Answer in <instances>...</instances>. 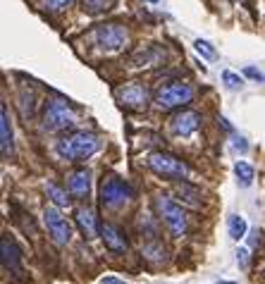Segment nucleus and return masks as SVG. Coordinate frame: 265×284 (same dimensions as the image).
Instances as JSON below:
<instances>
[{
  "label": "nucleus",
  "instance_id": "1",
  "mask_svg": "<svg viewBox=\"0 0 265 284\" xmlns=\"http://www.w3.org/2000/svg\"><path fill=\"white\" fill-rule=\"evenodd\" d=\"M96 151H98V139L86 131L72 134L57 143V155L65 160H84L88 155H93Z\"/></svg>",
  "mask_w": 265,
  "mask_h": 284
},
{
  "label": "nucleus",
  "instance_id": "2",
  "mask_svg": "<svg viewBox=\"0 0 265 284\" xmlns=\"http://www.w3.org/2000/svg\"><path fill=\"white\" fill-rule=\"evenodd\" d=\"M77 122V112L72 110V105L65 98H53L48 101V105L43 110V122L41 127L46 131H62Z\"/></svg>",
  "mask_w": 265,
  "mask_h": 284
},
{
  "label": "nucleus",
  "instance_id": "3",
  "mask_svg": "<svg viewBox=\"0 0 265 284\" xmlns=\"http://www.w3.org/2000/svg\"><path fill=\"white\" fill-rule=\"evenodd\" d=\"M191 101H194V89L184 81H170L156 96V105L160 110H175V107L189 105Z\"/></svg>",
  "mask_w": 265,
  "mask_h": 284
},
{
  "label": "nucleus",
  "instance_id": "4",
  "mask_svg": "<svg viewBox=\"0 0 265 284\" xmlns=\"http://www.w3.org/2000/svg\"><path fill=\"white\" fill-rule=\"evenodd\" d=\"M156 208H158L160 217L165 220V225H167V230H170L172 236H182L186 232V215L182 210V206L175 203L170 196L165 194L156 196Z\"/></svg>",
  "mask_w": 265,
  "mask_h": 284
},
{
  "label": "nucleus",
  "instance_id": "5",
  "mask_svg": "<svg viewBox=\"0 0 265 284\" xmlns=\"http://www.w3.org/2000/svg\"><path fill=\"white\" fill-rule=\"evenodd\" d=\"M148 167L165 179H186L189 177V165L170 153H153L148 158Z\"/></svg>",
  "mask_w": 265,
  "mask_h": 284
},
{
  "label": "nucleus",
  "instance_id": "6",
  "mask_svg": "<svg viewBox=\"0 0 265 284\" xmlns=\"http://www.w3.org/2000/svg\"><path fill=\"white\" fill-rule=\"evenodd\" d=\"M129 198H132V189L117 175H107L101 181V203L106 208H120Z\"/></svg>",
  "mask_w": 265,
  "mask_h": 284
},
{
  "label": "nucleus",
  "instance_id": "7",
  "mask_svg": "<svg viewBox=\"0 0 265 284\" xmlns=\"http://www.w3.org/2000/svg\"><path fill=\"white\" fill-rule=\"evenodd\" d=\"M93 36H96V43L101 48H106V51H120V48H124L129 43V31L124 29L122 24H117V22L101 24L93 31Z\"/></svg>",
  "mask_w": 265,
  "mask_h": 284
},
{
  "label": "nucleus",
  "instance_id": "8",
  "mask_svg": "<svg viewBox=\"0 0 265 284\" xmlns=\"http://www.w3.org/2000/svg\"><path fill=\"white\" fill-rule=\"evenodd\" d=\"M43 222H46V227H48L51 239H53L57 246L70 244L72 227H70V222H67V220L60 215V210H57V208H46V213H43Z\"/></svg>",
  "mask_w": 265,
  "mask_h": 284
},
{
  "label": "nucleus",
  "instance_id": "9",
  "mask_svg": "<svg viewBox=\"0 0 265 284\" xmlns=\"http://www.w3.org/2000/svg\"><path fill=\"white\" fill-rule=\"evenodd\" d=\"M117 98H120V103L127 107H132V110H141V107L148 105V89L143 86V84H136V81H132V84H127L122 89H117Z\"/></svg>",
  "mask_w": 265,
  "mask_h": 284
},
{
  "label": "nucleus",
  "instance_id": "10",
  "mask_svg": "<svg viewBox=\"0 0 265 284\" xmlns=\"http://www.w3.org/2000/svg\"><path fill=\"white\" fill-rule=\"evenodd\" d=\"M198 127H201V115L194 110H184L172 117V131L177 136H191Z\"/></svg>",
  "mask_w": 265,
  "mask_h": 284
},
{
  "label": "nucleus",
  "instance_id": "11",
  "mask_svg": "<svg viewBox=\"0 0 265 284\" xmlns=\"http://www.w3.org/2000/svg\"><path fill=\"white\" fill-rule=\"evenodd\" d=\"M0 251H2V267L10 270V272H15V275H22L24 272L22 270V253H19V249L7 236L0 239Z\"/></svg>",
  "mask_w": 265,
  "mask_h": 284
},
{
  "label": "nucleus",
  "instance_id": "12",
  "mask_svg": "<svg viewBox=\"0 0 265 284\" xmlns=\"http://www.w3.org/2000/svg\"><path fill=\"white\" fill-rule=\"evenodd\" d=\"M12 127H10V115H7V105H0V153L2 158H12Z\"/></svg>",
  "mask_w": 265,
  "mask_h": 284
},
{
  "label": "nucleus",
  "instance_id": "13",
  "mask_svg": "<svg viewBox=\"0 0 265 284\" xmlns=\"http://www.w3.org/2000/svg\"><path fill=\"white\" fill-rule=\"evenodd\" d=\"M101 236H103V241H106V246L112 253H124L127 251V239H124L122 230H117L115 225H103L101 227Z\"/></svg>",
  "mask_w": 265,
  "mask_h": 284
},
{
  "label": "nucleus",
  "instance_id": "14",
  "mask_svg": "<svg viewBox=\"0 0 265 284\" xmlns=\"http://www.w3.org/2000/svg\"><path fill=\"white\" fill-rule=\"evenodd\" d=\"M67 189H70L72 196L84 198V196L88 194V189H91V172H88V170H74L70 175Z\"/></svg>",
  "mask_w": 265,
  "mask_h": 284
},
{
  "label": "nucleus",
  "instance_id": "15",
  "mask_svg": "<svg viewBox=\"0 0 265 284\" xmlns=\"http://www.w3.org/2000/svg\"><path fill=\"white\" fill-rule=\"evenodd\" d=\"M77 225H79V230L84 232V236H86V239H93V236L98 234L96 215H93V210H88V208L77 210Z\"/></svg>",
  "mask_w": 265,
  "mask_h": 284
},
{
  "label": "nucleus",
  "instance_id": "16",
  "mask_svg": "<svg viewBox=\"0 0 265 284\" xmlns=\"http://www.w3.org/2000/svg\"><path fill=\"white\" fill-rule=\"evenodd\" d=\"M17 105H19L22 117H24V120H31V117H34V110H36V96L29 89H24L22 93H19Z\"/></svg>",
  "mask_w": 265,
  "mask_h": 284
},
{
  "label": "nucleus",
  "instance_id": "17",
  "mask_svg": "<svg viewBox=\"0 0 265 284\" xmlns=\"http://www.w3.org/2000/svg\"><path fill=\"white\" fill-rule=\"evenodd\" d=\"M46 194H48V198L53 201L57 208H70L72 198L67 196V191H65V189H60L57 184H53V181H51V184H46Z\"/></svg>",
  "mask_w": 265,
  "mask_h": 284
},
{
  "label": "nucleus",
  "instance_id": "18",
  "mask_svg": "<svg viewBox=\"0 0 265 284\" xmlns=\"http://www.w3.org/2000/svg\"><path fill=\"white\" fill-rule=\"evenodd\" d=\"M143 258H148L151 263H165L167 260V256H165V246L160 244V241H151V244H146L141 249Z\"/></svg>",
  "mask_w": 265,
  "mask_h": 284
},
{
  "label": "nucleus",
  "instance_id": "19",
  "mask_svg": "<svg viewBox=\"0 0 265 284\" xmlns=\"http://www.w3.org/2000/svg\"><path fill=\"white\" fill-rule=\"evenodd\" d=\"M246 232H248V225H246V220L241 217V215H232L230 217V236L232 239H244L246 236Z\"/></svg>",
  "mask_w": 265,
  "mask_h": 284
},
{
  "label": "nucleus",
  "instance_id": "20",
  "mask_svg": "<svg viewBox=\"0 0 265 284\" xmlns=\"http://www.w3.org/2000/svg\"><path fill=\"white\" fill-rule=\"evenodd\" d=\"M234 172H237V179H239L241 186H251V181H253V167L248 162H237Z\"/></svg>",
  "mask_w": 265,
  "mask_h": 284
},
{
  "label": "nucleus",
  "instance_id": "21",
  "mask_svg": "<svg viewBox=\"0 0 265 284\" xmlns=\"http://www.w3.org/2000/svg\"><path fill=\"white\" fill-rule=\"evenodd\" d=\"M84 5V12H88V15H98V12H103V10H107L110 5H112V0H81Z\"/></svg>",
  "mask_w": 265,
  "mask_h": 284
},
{
  "label": "nucleus",
  "instance_id": "22",
  "mask_svg": "<svg viewBox=\"0 0 265 284\" xmlns=\"http://www.w3.org/2000/svg\"><path fill=\"white\" fill-rule=\"evenodd\" d=\"M194 48H196V53L201 55V57H206V60H215V57H217V51L212 48L208 41H203V38H196Z\"/></svg>",
  "mask_w": 265,
  "mask_h": 284
},
{
  "label": "nucleus",
  "instance_id": "23",
  "mask_svg": "<svg viewBox=\"0 0 265 284\" xmlns=\"http://www.w3.org/2000/svg\"><path fill=\"white\" fill-rule=\"evenodd\" d=\"M177 196L179 198H184L189 206H194V208H198V198H196V189H191V186H186V184H182V186H177Z\"/></svg>",
  "mask_w": 265,
  "mask_h": 284
},
{
  "label": "nucleus",
  "instance_id": "24",
  "mask_svg": "<svg viewBox=\"0 0 265 284\" xmlns=\"http://www.w3.org/2000/svg\"><path fill=\"white\" fill-rule=\"evenodd\" d=\"M222 81H225L230 89H241V86H244L241 77H239V74H234V72H230V70L222 72Z\"/></svg>",
  "mask_w": 265,
  "mask_h": 284
},
{
  "label": "nucleus",
  "instance_id": "25",
  "mask_svg": "<svg viewBox=\"0 0 265 284\" xmlns=\"http://www.w3.org/2000/svg\"><path fill=\"white\" fill-rule=\"evenodd\" d=\"M70 2L72 0H46V7H48L51 12H60V10H65Z\"/></svg>",
  "mask_w": 265,
  "mask_h": 284
},
{
  "label": "nucleus",
  "instance_id": "26",
  "mask_svg": "<svg viewBox=\"0 0 265 284\" xmlns=\"http://www.w3.org/2000/svg\"><path fill=\"white\" fill-rule=\"evenodd\" d=\"M237 263L244 267V270L248 267V251H246V249H239V251H237Z\"/></svg>",
  "mask_w": 265,
  "mask_h": 284
},
{
  "label": "nucleus",
  "instance_id": "27",
  "mask_svg": "<svg viewBox=\"0 0 265 284\" xmlns=\"http://www.w3.org/2000/svg\"><path fill=\"white\" fill-rule=\"evenodd\" d=\"M246 77H251V79H258V81H265V74H261V72L256 70V67H246Z\"/></svg>",
  "mask_w": 265,
  "mask_h": 284
},
{
  "label": "nucleus",
  "instance_id": "28",
  "mask_svg": "<svg viewBox=\"0 0 265 284\" xmlns=\"http://www.w3.org/2000/svg\"><path fill=\"white\" fill-rule=\"evenodd\" d=\"M234 148H237V151H241V153H244V151H246L248 146H246V141H244V139H234Z\"/></svg>",
  "mask_w": 265,
  "mask_h": 284
},
{
  "label": "nucleus",
  "instance_id": "29",
  "mask_svg": "<svg viewBox=\"0 0 265 284\" xmlns=\"http://www.w3.org/2000/svg\"><path fill=\"white\" fill-rule=\"evenodd\" d=\"M103 284H127V282H120V280H115V277H106Z\"/></svg>",
  "mask_w": 265,
  "mask_h": 284
},
{
  "label": "nucleus",
  "instance_id": "30",
  "mask_svg": "<svg viewBox=\"0 0 265 284\" xmlns=\"http://www.w3.org/2000/svg\"><path fill=\"white\" fill-rule=\"evenodd\" d=\"M217 284H237V282H217Z\"/></svg>",
  "mask_w": 265,
  "mask_h": 284
},
{
  "label": "nucleus",
  "instance_id": "31",
  "mask_svg": "<svg viewBox=\"0 0 265 284\" xmlns=\"http://www.w3.org/2000/svg\"><path fill=\"white\" fill-rule=\"evenodd\" d=\"M148 2H158V0H148Z\"/></svg>",
  "mask_w": 265,
  "mask_h": 284
},
{
  "label": "nucleus",
  "instance_id": "32",
  "mask_svg": "<svg viewBox=\"0 0 265 284\" xmlns=\"http://www.w3.org/2000/svg\"><path fill=\"white\" fill-rule=\"evenodd\" d=\"M234 2H244V0H234Z\"/></svg>",
  "mask_w": 265,
  "mask_h": 284
}]
</instances>
